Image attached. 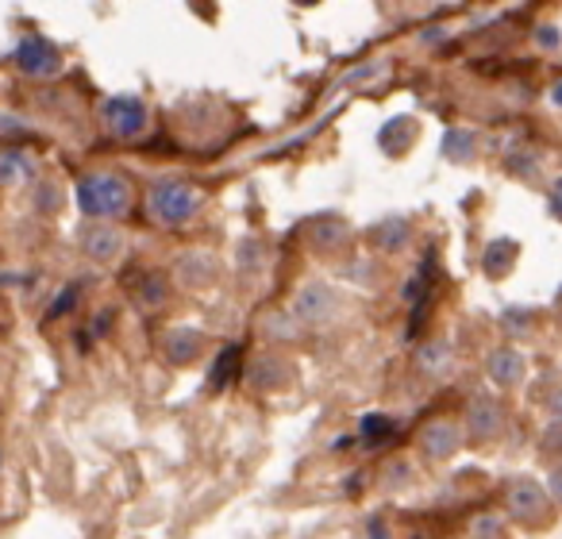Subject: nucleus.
I'll list each match as a JSON object with an SVG mask.
<instances>
[{"mask_svg":"<svg viewBox=\"0 0 562 539\" xmlns=\"http://www.w3.org/2000/svg\"><path fill=\"white\" fill-rule=\"evenodd\" d=\"M81 209L89 216H116L132 204V193H127V181H120L116 173H89L81 181Z\"/></svg>","mask_w":562,"mask_h":539,"instance_id":"1","label":"nucleus"},{"mask_svg":"<svg viewBox=\"0 0 562 539\" xmlns=\"http://www.w3.org/2000/svg\"><path fill=\"white\" fill-rule=\"evenodd\" d=\"M505 505H508V516L520 520V524H528V528H543L554 513L551 493H547L539 482H531V478H516V482L508 485Z\"/></svg>","mask_w":562,"mask_h":539,"instance_id":"2","label":"nucleus"},{"mask_svg":"<svg viewBox=\"0 0 562 539\" xmlns=\"http://www.w3.org/2000/svg\"><path fill=\"white\" fill-rule=\"evenodd\" d=\"M201 209V193L193 186H181V181H162V186L150 193V212L166 224H181L193 212Z\"/></svg>","mask_w":562,"mask_h":539,"instance_id":"3","label":"nucleus"},{"mask_svg":"<svg viewBox=\"0 0 562 539\" xmlns=\"http://www.w3.org/2000/svg\"><path fill=\"white\" fill-rule=\"evenodd\" d=\"M104 124L120 139H135L143 132V124H147V109L135 97H116V101L104 104Z\"/></svg>","mask_w":562,"mask_h":539,"instance_id":"4","label":"nucleus"},{"mask_svg":"<svg viewBox=\"0 0 562 539\" xmlns=\"http://www.w3.org/2000/svg\"><path fill=\"white\" fill-rule=\"evenodd\" d=\"M420 447H424V454L428 459H451L454 451L462 447V431H459V424H451V420H431L428 428L420 431Z\"/></svg>","mask_w":562,"mask_h":539,"instance_id":"5","label":"nucleus"},{"mask_svg":"<svg viewBox=\"0 0 562 539\" xmlns=\"http://www.w3.org/2000/svg\"><path fill=\"white\" fill-rule=\"evenodd\" d=\"M20 66H24V74H32V78H55L63 58H58V50L50 47L47 40H24L20 43Z\"/></svg>","mask_w":562,"mask_h":539,"instance_id":"6","label":"nucleus"},{"mask_svg":"<svg viewBox=\"0 0 562 539\" xmlns=\"http://www.w3.org/2000/svg\"><path fill=\"white\" fill-rule=\"evenodd\" d=\"M467 424L474 439H493L501 431V424H505V413H501V405L493 397H474L470 401Z\"/></svg>","mask_w":562,"mask_h":539,"instance_id":"7","label":"nucleus"},{"mask_svg":"<svg viewBox=\"0 0 562 539\" xmlns=\"http://www.w3.org/2000/svg\"><path fill=\"white\" fill-rule=\"evenodd\" d=\"M524 355L513 351V347H501V351L490 355V378L497 385H520L524 382Z\"/></svg>","mask_w":562,"mask_h":539,"instance_id":"8","label":"nucleus"},{"mask_svg":"<svg viewBox=\"0 0 562 539\" xmlns=\"http://www.w3.org/2000/svg\"><path fill=\"white\" fill-rule=\"evenodd\" d=\"M120 247H124V239H120L116 227H89L86 250L93 258H101V262H112V258L120 255Z\"/></svg>","mask_w":562,"mask_h":539,"instance_id":"9","label":"nucleus"},{"mask_svg":"<svg viewBox=\"0 0 562 539\" xmlns=\"http://www.w3.org/2000/svg\"><path fill=\"white\" fill-rule=\"evenodd\" d=\"M513 258H516V243L513 239L490 243V250H485V274H490V278H505L508 270H513Z\"/></svg>","mask_w":562,"mask_h":539,"instance_id":"10","label":"nucleus"},{"mask_svg":"<svg viewBox=\"0 0 562 539\" xmlns=\"http://www.w3.org/2000/svg\"><path fill=\"white\" fill-rule=\"evenodd\" d=\"M196 347H201L196 332H173V336L166 339V351H170L173 362H189L196 355Z\"/></svg>","mask_w":562,"mask_h":539,"instance_id":"11","label":"nucleus"},{"mask_svg":"<svg viewBox=\"0 0 562 539\" xmlns=\"http://www.w3.org/2000/svg\"><path fill=\"white\" fill-rule=\"evenodd\" d=\"M443 150H447V158H454V162H467V158H474L477 139L470 132H451L443 143Z\"/></svg>","mask_w":562,"mask_h":539,"instance_id":"12","label":"nucleus"},{"mask_svg":"<svg viewBox=\"0 0 562 539\" xmlns=\"http://www.w3.org/2000/svg\"><path fill=\"white\" fill-rule=\"evenodd\" d=\"M235 362H239V347H224L216 359V367H212V385H227L235 378Z\"/></svg>","mask_w":562,"mask_h":539,"instance_id":"13","label":"nucleus"},{"mask_svg":"<svg viewBox=\"0 0 562 539\" xmlns=\"http://www.w3.org/2000/svg\"><path fill=\"white\" fill-rule=\"evenodd\" d=\"M393 431H397V424L385 420V416H370V420H362V439H367L370 447H378L382 439H390Z\"/></svg>","mask_w":562,"mask_h":539,"instance_id":"14","label":"nucleus"},{"mask_svg":"<svg viewBox=\"0 0 562 539\" xmlns=\"http://www.w3.org/2000/svg\"><path fill=\"white\" fill-rule=\"evenodd\" d=\"M470 531H474V539H501L505 536V520L501 516H477Z\"/></svg>","mask_w":562,"mask_h":539,"instance_id":"15","label":"nucleus"},{"mask_svg":"<svg viewBox=\"0 0 562 539\" xmlns=\"http://www.w3.org/2000/svg\"><path fill=\"white\" fill-rule=\"evenodd\" d=\"M27 158L20 155V150H9V155H0V181H12L20 170H24Z\"/></svg>","mask_w":562,"mask_h":539,"instance_id":"16","label":"nucleus"},{"mask_svg":"<svg viewBox=\"0 0 562 539\" xmlns=\"http://www.w3.org/2000/svg\"><path fill=\"white\" fill-rule=\"evenodd\" d=\"M543 451L551 454V451H562V420H554L551 428H547V436H543Z\"/></svg>","mask_w":562,"mask_h":539,"instance_id":"17","label":"nucleus"},{"mask_svg":"<svg viewBox=\"0 0 562 539\" xmlns=\"http://www.w3.org/2000/svg\"><path fill=\"white\" fill-rule=\"evenodd\" d=\"M547 493H551V501H559V505H562V467H554V474H551V485H547Z\"/></svg>","mask_w":562,"mask_h":539,"instance_id":"18","label":"nucleus"},{"mask_svg":"<svg viewBox=\"0 0 562 539\" xmlns=\"http://www.w3.org/2000/svg\"><path fill=\"white\" fill-rule=\"evenodd\" d=\"M551 209H554V216L562 220V178H559V181H554V186H551Z\"/></svg>","mask_w":562,"mask_h":539,"instance_id":"19","label":"nucleus"},{"mask_svg":"<svg viewBox=\"0 0 562 539\" xmlns=\"http://www.w3.org/2000/svg\"><path fill=\"white\" fill-rule=\"evenodd\" d=\"M539 40H543V47H554V40H559V35H554V27H543V32H539Z\"/></svg>","mask_w":562,"mask_h":539,"instance_id":"20","label":"nucleus"},{"mask_svg":"<svg viewBox=\"0 0 562 539\" xmlns=\"http://www.w3.org/2000/svg\"><path fill=\"white\" fill-rule=\"evenodd\" d=\"M551 97H554V104H562V86H554V93H551Z\"/></svg>","mask_w":562,"mask_h":539,"instance_id":"21","label":"nucleus"}]
</instances>
